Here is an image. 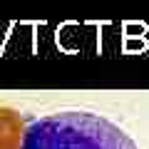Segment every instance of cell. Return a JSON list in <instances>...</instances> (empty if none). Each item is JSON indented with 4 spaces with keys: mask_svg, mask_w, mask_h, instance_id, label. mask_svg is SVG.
Instances as JSON below:
<instances>
[{
    "mask_svg": "<svg viewBox=\"0 0 149 149\" xmlns=\"http://www.w3.org/2000/svg\"><path fill=\"white\" fill-rule=\"evenodd\" d=\"M22 149H139L117 124L90 112L47 114L27 127Z\"/></svg>",
    "mask_w": 149,
    "mask_h": 149,
    "instance_id": "1",
    "label": "cell"
},
{
    "mask_svg": "<svg viewBox=\"0 0 149 149\" xmlns=\"http://www.w3.org/2000/svg\"><path fill=\"white\" fill-rule=\"evenodd\" d=\"M25 122L10 107H0V149H22L25 142Z\"/></svg>",
    "mask_w": 149,
    "mask_h": 149,
    "instance_id": "2",
    "label": "cell"
}]
</instances>
